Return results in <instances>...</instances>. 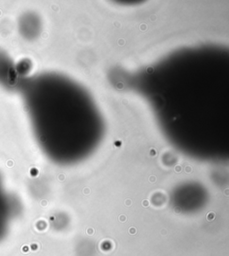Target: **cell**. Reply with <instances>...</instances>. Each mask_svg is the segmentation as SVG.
<instances>
[{
  "instance_id": "obj_2",
  "label": "cell",
  "mask_w": 229,
  "mask_h": 256,
  "mask_svg": "<svg viewBox=\"0 0 229 256\" xmlns=\"http://www.w3.org/2000/svg\"><path fill=\"white\" fill-rule=\"evenodd\" d=\"M148 72H152V71H153L152 68H148Z\"/></svg>"
},
{
  "instance_id": "obj_1",
  "label": "cell",
  "mask_w": 229,
  "mask_h": 256,
  "mask_svg": "<svg viewBox=\"0 0 229 256\" xmlns=\"http://www.w3.org/2000/svg\"><path fill=\"white\" fill-rule=\"evenodd\" d=\"M10 220H11L8 200L4 192L0 189V240L4 238L8 234Z\"/></svg>"
}]
</instances>
